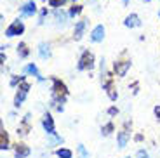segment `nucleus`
<instances>
[{"instance_id":"nucleus-27","label":"nucleus","mask_w":160,"mask_h":158,"mask_svg":"<svg viewBox=\"0 0 160 158\" xmlns=\"http://www.w3.org/2000/svg\"><path fill=\"white\" fill-rule=\"evenodd\" d=\"M155 116L160 120V106H155Z\"/></svg>"},{"instance_id":"nucleus-14","label":"nucleus","mask_w":160,"mask_h":158,"mask_svg":"<svg viewBox=\"0 0 160 158\" xmlns=\"http://www.w3.org/2000/svg\"><path fill=\"white\" fill-rule=\"evenodd\" d=\"M0 148H2V150H7L9 148V137H7V132H5L4 129L0 131Z\"/></svg>"},{"instance_id":"nucleus-4","label":"nucleus","mask_w":160,"mask_h":158,"mask_svg":"<svg viewBox=\"0 0 160 158\" xmlns=\"http://www.w3.org/2000/svg\"><path fill=\"white\" fill-rule=\"evenodd\" d=\"M28 91H30V83L21 82L19 92L16 94V99H14V106H16V108H19V106H21V103L24 101V97H26V94H28Z\"/></svg>"},{"instance_id":"nucleus-10","label":"nucleus","mask_w":160,"mask_h":158,"mask_svg":"<svg viewBox=\"0 0 160 158\" xmlns=\"http://www.w3.org/2000/svg\"><path fill=\"white\" fill-rule=\"evenodd\" d=\"M28 155H30V148L26 144H23V142H19L16 146V158H24Z\"/></svg>"},{"instance_id":"nucleus-13","label":"nucleus","mask_w":160,"mask_h":158,"mask_svg":"<svg viewBox=\"0 0 160 158\" xmlns=\"http://www.w3.org/2000/svg\"><path fill=\"white\" fill-rule=\"evenodd\" d=\"M127 139H129V132H127V129H124V131L118 134V146H120V148H125V144H127Z\"/></svg>"},{"instance_id":"nucleus-17","label":"nucleus","mask_w":160,"mask_h":158,"mask_svg":"<svg viewBox=\"0 0 160 158\" xmlns=\"http://www.w3.org/2000/svg\"><path fill=\"white\" fill-rule=\"evenodd\" d=\"M18 54H19L21 57H26V56L30 54L28 45H26V44H19V45H18Z\"/></svg>"},{"instance_id":"nucleus-8","label":"nucleus","mask_w":160,"mask_h":158,"mask_svg":"<svg viewBox=\"0 0 160 158\" xmlns=\"http://www.w3.org/2000/svg\"><path fill=\"white\" fill-rule=\"evenodd\" d=\"M103 38H104V26L103 24H98L91 33V40L92 42H101Z\"/></svg>"},{"instance_id":"nucleus-19","label":"nucleus","mask_w":160,"mask_h":158,"mask_svg":"<svg viewBox=\"0 0 160 158\" xmlns=\"http://www.w3.org/2000/svg\"><path fill=\"white\" fill-rule=\"evenodd\" d=\"M80 12H82V5L75 4L72 9H70V16H72V17H75V16H78Z\"/></svg>"},{"instance_id":"nucleus-9","label":"nucleus","mask_w":160,"mask_h":158,"mask_svg":"<svg viewBox=\"0 0 160 158\" xmlns=\"http://www.w3.org/2000/svg\"><path fill=\"white\" fill-rule=\"evenodd\" d=\"M124 24L127 28H136V26H139V24H141V21H139V17H138V14H129V16L125 17Z\"/></svg>"},{"instance_id":"nucleus-28","label":"nucleus","mask_w":160,"mask_h":158,"mask_svg":"<svg viewBox=\"0 0 160 158\" xmlns=\"http://www.w3.org/2000/svg\"><path fill=\"white\" fill-rule=\"evenodd\" d=\"M108 113H110V115H115V113H117V108H110Z\"/></svg>"},{"instance_id":"nucleus-12","label":"nucleus","mask_w":160,"mask_h":158,"mask_svg":"<svg viewBox=\"0 0 160 158\" xmlns=\"http://www.w3.org/2000/svg\"><path fill=\"white\" fill-rule=\"evenodd\" d=\"M84 30H85V21H78L77 23V26H75V40H80L82 38V33H84Z\"/></svg>"},{"instance_id":"nucleus-7","label":"nucleus","mask_w":160,"mask_h":158,"mask_svg":"<svg viewBox=\"0 0 160 158\" xmlns=\"http://www.w3.org/2000/svg\"><path fill=\"white\" fill-rule=\"evenodd\" d=\"M42 125H44V129H45V132L47 134H54V120H52V116L49 113H45L44 115V118H42Z\"/></svg>"},{"instance_id":"nucleus-25","label":"nucleus","mask_w":160,"mask_h":158,"mask_svg":"<svg viewBox=\"0 0 160 158\" xmlns=\"http://www.w3.org/2000/svg\"><path fill=\"white\" fill-rule=\"evenodd\" d=\"M45 14H47V9H42V12H40V21H38V23H44Z\"/></svg>"},{"instance_id":"nucleus-11","label":"nucleus","mask_w":160,"mask_h":158,"mask_svg":"<svg viewBox=\"0 0 160 158\" xmlns=\"http://www.w3.org/2000/svg\"><path fill=\"white\" fill-rule=\"evenodd\" d=\"M38 56L42 57V59H47L49 56H51V51H49V45L45 44V42H42V44L38 45Z\"/></svg>"},{"instance_id":"nucleus-6","label":"nucleus","mask_w":160,"mask_h":158,"mask_svg":"<svg viewBox=\"0 0 160 158\" xmlns=\"http://www.w3.org/2000/svg\"><path fill=\"white\" fill-rule=\"evenodd\" d=\"M129 68H131V63H129V61H118V63H115L113 70H115L117 77H124Z\"/></svg>"},{"instance_id":"nucleus-15","label":"nucleus","mask_w":160,"mask_h":158,"mask_svg":"<svg viewBox=\"0 0 160 158\" xmlns=\"http://www.w3.org/2000/svg\"><path fill=\"white\" fill-rule=\"evenodd\" d=\"M28 131H30V115H26L23 125H21L19 131H18V134H28Z\"/></svg>"},{"instance_id":"nucleus-20","label":"nucleus","mask_w":160,"mask_h":158,"mask_svg":"<svg viewBox=\"0 0 160 158\" xmlns=\"http://www.w3.org/2000/svg\"><path fill=\"white\" fill-rule=\"evenodd\" d=\"M54 16H56V19L59 21V23H64V19H66V14H64L63 11H59V9L54 12Z\"/></svg>"},{"instance_id":"nucleus-5","label":"nucleus","mask_w":160,"mask_h":158,"mask_svg":"<svg viewBox=\"0 0 160 158\" xmlns=\"http://www.w3.org/2000/svg\"><path fill=\"white\" fill-rule=\"evenodd\" d=\"M35 12H37V5H35L33 0H28V2L21 7V16H24V17H32Z\"/></svg>"},{"instance_id":"nucleus-2","label":"nucleus","mask_w":160,"mask_h":158,"mask_svg":"<svg viewBox=\"0 0 160 158\" xmlns=\"http://www.w3.org/2000/svg\"><path fill=\"white\" fill-rule=\"evenodd\" d=\"M92 66H94V56L92 52L84 51L78 59V70H92Z\"/></svg>"},{"instance_id":"nucleus-16","label":"nucleus","mask_w":160,"mask_h":158,"mask_svg":"<svg viewBox=\"0 0 160 158\" xmlns=\"http://www.w3.org/2000/svg\"><path fill=\"white\" fill-rule=\"evenodd\" d=\"M24 73H32L33 77H37L38 80H42V77H40V73H38V70H37L35 64H28V66L24 68Z\"/></svg>"},{"instance_id":"nucleus-29","label":"nucleus","mask_w":160,"mask_h":158,"mask_svg":"<svg viewBox=\"0 0 160 158\" xmlns=\"http://www.w3.org/2000/svg\"><path fill=\"white\" fill-rule=\"evenodd\" d=\"M158 17H160V12H158Z\"/></svg>"},{"instance_id":"nucleus-18","label":"nucleus","mask_w":160,"mask_h":158,"mask_svg":"<svg viewBox=\"0 0 160 158\" xmlns=\"http://www.w3.org/2000/svg\"><path fill=\"white\" fill-rule=\"evenodd\" d=\"M56 155H58V156H59V158H72V151H70V150H66V148H61V150H58L56 151Z\"/></svg>"},{"instance_id":"nucleus-24","label":"nucleus","mask_w":160,"mask_h":158,"mask_svg":"<svg viewBox=\"0 0 160 158\" xmlns=\"http://www.w3.org/2000/svg\"><path fill=\"white\" fill-rule=\"evenodd\" d=\"M136 158H150V156H148V153H146L144 150H139L138 155H136Z\"/></svg>"},{"instance_id":"nucleus-21","label":"nucleus","mask_w":160,"mask_h":158,"mask_svg":"<svg viewBox=\"0 0 160 158\" xmlns=\"http://www.w3.org/2000/svg\"><path fill=\"white\" fill-rule=\"evenodd\" d=\"M77 151H78V156L80 158H89V153L85 151V146H82V144H80V146L77 148Z\"/></svg>"},{"instance_id":"nucleus-3","label":"nucleus","mask_w":160,"mask_h":158,"mask_svg":"<svg viewBox=\"0 0 160 158\" xmlns=\"http://www.w3.org/2000/svg\"><path fill=\"white\" fill-rule=\"evenodd\" d=\"M23 32H24V24H23V21L18 19V21H14L7 30H5V37H18V35H21Z\"/></svg>"},{"instance_id":"nucleus-23","label":"nucleus","mask_w":160,"mask_h":158,"mask_svg":"<svg viewBox=\"0 0 160 158\" xmlns=\"http://www.w3.org/2000/svg\"><path fill=\"white\" fill-rule=\"evenodd\" d=\"M112 131H113V123H112V122H110V123H106V125L103 127V134H104V136L112 134Z\"/></svg>"},{"instance_id":"nucleus-26","label":"nucleus","mask_w":160,"mask_h":158,"mask_svg":"<svg viewBox=\"0 0 160 158\" xmlns=\"http://www.w3.org/2000/svg\"><path fill=\"white\" fill-rule=\"evenodd\" d=\"M18 80H23V77H19V78H18V77H14V78L11 80V85H16V83H18Z\"/></svg>"},{"instance_id":"nucleus-1","label":"nucleus","mask_w":160,"mask_h":158,"mask_svg":"<svg viewBox=\"0 0 160 158\" xmlns=\"http://www.w3.org/2000/svg\"><path fill=\"white\" fill-rule=\"evenodd\" d=\"M52 94H54V101H58V103H63L64 97H66V94H68V91H66V85H64L63 82H61L59 78H52Z\"/></svg>"},{"instance_id":"nucleus-22","label":"nucleus","mask_w":160,"mask_h":158,"mask_svg":"<svg viewBox=\"0 0 160 158\" xmlns=\"http://www.w3.org/2000/svg\"><path fill=\"white\" fill-rule=\"evenodd\" d=\"M47 2H49V5H51V7H61L66 0H47Z\"/></svg>"}]
</instances>
